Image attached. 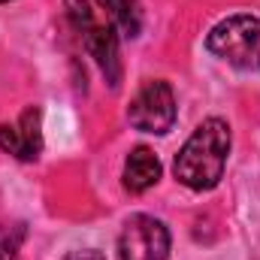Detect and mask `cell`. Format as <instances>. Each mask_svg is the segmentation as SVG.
I'll return each instance as SVG.
<instances>
[{
  "label": "cell",
  "instance_id": "1",
  "mask_svg": "<svg viewBox=\"0 0 260 260\" xmlns=\"http://www.w3.org/2000/svg\"><path fill=\"white\" fill-rule=\"evenodd\" d=\"M230 154V127L221 118H206L176 154V179L191 191H209L221 182Z\"/></svg>",
  "mask_w": 260,
  "mask_h": 260
},
{
  "label": "cell",
  "instance_id": "2",
  "mask_svg": "<svg viewBox=\"0 0 260 260\" xmlns=\"http://www.w3.org/2000/svg\"><path fill=\"white\" fill-rule=\"evenodd\" d=\"M67 9H70V21L79 30L88 55L103 70L106 82L112 88H118V82H121V61H118V37L112 34V24L103 18V12L97 9L94 0H67Z\"/></svg>",
  "mask_w": 260,
  "mask_h": 260
},
{
  "label": "cell",
  "instance_id": "3",
  "mask_svg": "<svg viewBox=\"0 0 260 260\" xmlns=\"http://www.w3.org/2000/svg\"><path fill=\"white\" fill-rule=\"evenodd\" d=\"M206 49L236 70H260V18L230 15L218 21L206 37Z\"/></svg>",
  "mask_w": 260,
  "mask_h": 260
},
{
  "label": "cell",
  "instance_id": "4",
  "mask_svg": "<svg viewBox=\"0 0 260 260\" xmlns=\"http://www.w3.org/2000/svg\"><path fill=\"white\" fill-rule=\"evenodd\" d=\"M130 124L142 133H167L176 124V97L173 88L164 79H151L145 82L136 97L130 100L127 109Z\"/></svg>",
  "mask_w": 260,
  "mask_h": 260
},
{
  "label": "cell",
  "instance_id": "5",
  "mask_svg": "<svg viewBox=\"0 0 260 260\" xmlns=\"http://www.w3.org/2000/svg\"><path fill=\"white\" fill-rule=\"evenodd\" d=\"M121 260H167L170 257V230L151 215H133L118 239Z\"/></svg>",
  "mask_w": 260,
  "mask_h": 260
},
{
  "label": "cell",
  "instance_id": "6",
  "mask_svg": "<svg viewBox=\"0 0 260 260\" xmlns=\"http://www.w3.org/2000/svg\"><path fill=\"white\" fill-rule=\"evenodd\" d=\"M0 148L18 160H37L43 151V115L37 106L24 109L15 124H0Z\"/></svg>",
  "mask_w": 260,
  "mask_h": 260
},
{
  "label": "cell",
  "instance_id": "7",
  "mask_svg": "<svg viewBox=\"0 0 260 260\" xmlns=\"http://www.w3.org/2000/svg\"><path fill=\"white\" fill-rule=\"evenodd\" d=\"M160 173L164 170H160L157 154L151 148L139 145V148L130 151L127 160H124V188L133 191V194H142V191H148V188H154L160 182Z\"/></svg>",
  "mask_w": 260,
  "mask_h": 260
},
{
  "label": "cell",
  "instance_id": "8",
  "mask_svg": "<svg viewBox=\"0 0 260 260\" xmlns=\"http://www.w3.org/2000/svg\"><path fill=\"white\" fill-rule=\"evenodd\" d=\"M106 9L112 12V21L121 27L124 37H139L142 30V9L139 0H106Z\"/></svg>",
  "mask_w": 260,
  "mask_h": 260
},
{
  "label": "cell",
  "instance_id": "9",
  "mask_svg": "<svg viewBox=\"0 0 260 260\" xmlns=\"http://www.w3.org/2000/svg\"><path fill=\"white\" fill-rule=\"evenodd\" d=\"M24 239V227H0V260H12Z\"/></svg>",
  "mask_w": 260,
  "mask_h": 260
},
{
  "label": "cell",
  "instance_id": "10",
  "mask_svg": "<svg viewBox=\"0 0 260 260\" xmlns=\"http://www.w3.org/2000/svg\"><path fill=\"white\" fill-rule=\"evenodd\" d=\"M64 260H106V257H103V251H97V248H82V251H70Z\"/></svg>",
  "mask_w": 260,
  "mask_h": 260
},
{
  "label": "cell",
  "instance_id": "11",
  "mask_svg": "<svg viewBox=\"0 0 260 260\" xmlns=\"http://www.w3.org/2000/svg\"><path fill=\"white\" fill-rule=\"evenodd\" d=\"M0 3H6V0H0Z\"/></svg>",
  "mask_w": 260,
  "mask_h": 260
}]
</instances>
